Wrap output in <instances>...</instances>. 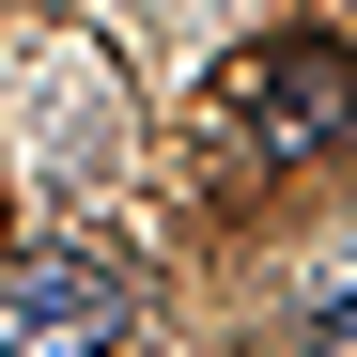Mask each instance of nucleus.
Masks as SVG:
<instances>
[{"label":"nucleus","mask_w":357,"mask_h":357,"mask_svg":"<svg viewBox=\"0 0 357 357\" xmlns=\"http://www.w3.org/2000/svg\"><path fill=\"white\" fill-rule=\"evenodd\" d=\"M357 125V63L342 47H249L218 93H202V155L218 171H295Z\"/></svg>","instance_id":"f257e3e1"},{"label":"nucleus","mask_w":357,"mask_h":357,"mask_svg":"<svg viewBox=\"0 0 357 357\" xmlns=\"http://www.w3.org/2000/svg\"><path fill=\"white\" fill-rule=\"evenodd\" d=\"M0 357H125V264L109 249H31L0 280Z\"/></svg>","instance_id":"f03ea898"},{"label":"nucleus","mask_w":357,"mask_h":357,"mask_svg":"<svg viewBox=\"0 0 357 357\" xmlns=\"http://www.w3.org/2000/svg\"><path fill=\"white\" fill-rule=\"evenodd\" d=\"M295 357H357V264L311 295V311H295Z\"/></svg>","instance_id":"7ed1b4c3"}]
</instances>
